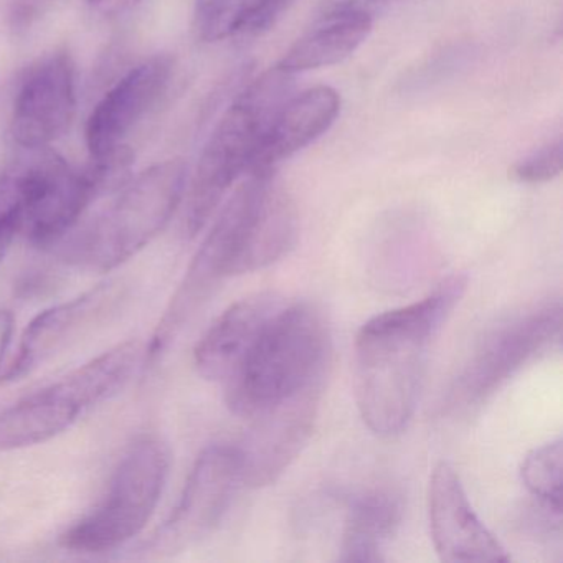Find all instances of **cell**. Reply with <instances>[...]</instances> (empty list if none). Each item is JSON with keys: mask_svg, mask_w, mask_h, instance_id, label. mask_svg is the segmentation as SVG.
I'll return each instance as SVG.
<instances>
[{"mask_svg": "<svg viewBox=\"0 0 563 563\" xmlns=\"http://www.w3.org/2000/svg\"><path fill=\"white\" fill-rule=\"evenodd\" d=\"M374 21V15L354 5L324 0L312 24L279 62V70L292 77L341 64L367 41Z\"/></svg>", "mask_w": 563, "mask_h": 563, "instance_id": "18", "label": "cell"}, {"mask_svg": "<svg viewBox=\"0 0 563 563\" xmlns=\"http://www.w3.org/2000/svg\"><path fill=\"white\" fill-rule=\"evenodd\" d=\"M283 302L272 292H258L230 306L196 345L197 372L206 380L225 384Z\"/></svg>", "mask_w": 563, "mask_h": 563, "instance_id": "17", "label": "cell"}, {"mask_svg": "<svg viewBox=\"0 0 563 563\" xmlns=\"http://www.w3.org/2000/svg\"><path fill=\"white\" fill-rule=\"evenodd\" d=\"M562 302L547 301L503 319L471 352L450 391L451 407H476L503 387L523 365L559 344Z\"/></svg>", "mask_w": 563, "mask_h": 563, "instance_id": "9", "label": "cell"}, {"mask_svg": "<svg viewBox=\"0 0 563 563\" xmlns=\"http://www.w3.org/2000/svg\"><path fill=\"white\" fill-rule=\"evenodd\" d=\"M328 364L329 331L321 311L309 302H283L223 384L227 405L250 420L324 382Z\"/></svg>", "mask_w": 563, "mask_h": 563, "instance_id": "2", "label": "cell"}, {"mask_svg": "<svg viewBox=\"0 0 563 563\" xmlns=\"http://www.w3.org/2000/svg\"><path fill=\"white\" fill-rule=\"evenodd\" d=\"M404 517L400 494L374 489L352 503L342 536L341 562H382L384 547L397 533Z\"/></svg>", "mask_w": 563, "mask_h": 563, "instance_id": "19", "label": "cell"}, {"mask_svg": "<svg viewBox=\"0 0 563 563\" xmlns=\"http://www.w3.org/2000/svg\"><path fill=\"white\" fill-rule=\"evenodd\" d=\"M464 276L444 279L433 292L365 322L355 339V400L378 437L400 434L413 418L431 342L460 302Z\"/></svg>", "mask_w": 563, "mask_h": 563, "instance_id": "1", "label": "cell"}, {"mask_svg": "<svg viewBox=\"0 0 563 563\" xmlns=\"http://www.w3.org/2000/svg\"><path fill=\"white\" fill-rule=\"evenodd\" d=\"M289 91L291 75L275 67L250 84L227 108L186 187L187 235L202 232L233 184L249 176L266 126Z\"/></svg>", "mask_w": 563, "mask_h": 563, "instance_id": "5", "label": "cell"}, {"mask_svg": "<svg viewBox=\"0 0 563 563\" xmlns=\"http://www.w3.org/2000/svg\"><path fill=\"white\" fill-rule=\"evenodd\" d=\"M19 232H21V227H19L18 216L14 212L2 213L0 216V263L4 262Z\"/></svg>", "mask_w": 563, "mask_h": 563, "instance_id": "25", "label": "cell"}, {"mask_svg": "<svg viewBox=\"0 0 563 563\" xmlns=\"http://www.w3.org/2000/svg\"><path fill=\"white\" fill-rule=\"evenodd\" d=\"M520 476L523 486L540 504L562 512L563 446L560 438L527 454Z\"/></svg>", "mask_w": 563, "mask_h": 563, "instance_id": "21", "label": "cell"}, {"mask_svg": "<svg viewBox=\"0 0 563 563\" xmlns=\"http://www.w3.org/2000/svg\"><path fill=\"white\" fill-rule=\"evenodd\" d=\"M562 140L556 137L555 141L543 144L539 150L514 164L510 177L516 183L527 184V186L550 183L562 173Z\"/></svg>", "mask_w": 563, "mask_h": 563, "instance_id": "22", "label": "cell"}, {"mask_svg": "<svg viewBox=\"0 0 563 563\" xmlns=\"http://www.w3.org/2000/svg\"><path fill=\"white\" fill-rule=\"evenodd\" d=\"M242 483L239 448L212 444L197 457L170 516L150 542L156 556H174L209 539Z\"/></svg>", "mask_w": 563, "mask_h": 563, "instance_id": "10", "label": "cell"}, {"mask_svg": "<svg viewBox=\"0 0 563 563\" xmlns=\"http://www.w3.org/2000/svg\"><path fill=\"white\" fill-rule=\"evenodd\" d=\"M55 0H12L11 2V22L15 31H25L32 27L35 22L41 21Z\"/></svg>", "mask_w": 563, "mask_h": 563, "instance_id": "23", "label": "cell"}, {"mask_svg": "<svg viewBox=\"0 0 563 563\" xmlns=\"http://www.w3.org/2000/svg\"><path fill=\"white\" fill-rule=\"evenodd\" d=\"M14 314L8 309H0V364L4 361L5 352L12 342L14 335Z\"/></svg>", "mask_w": 563, "mask_h": 563, "instance_id": "26", "label": "cell"}, {"mask_svg": "<svg viewBox=\"0 0 563 563\" xmlns=\"http://www.w3.org/2000/svg\"><path fill=\"white\" fill-rule=\"evenodd\" d=\"M321 384L312 385L250 418L252 427L240 444L242 483L265 487L276 483L301 454L318 418Z\"/></svg>", "mask_w": 563, "mask_h": 563, "instance_id": "12", "label": "cell"}, {"mask_svg": "<svg viewBox=\"0 0 563 563\" xmlns=\"http://www.w3.org/2000/svg\"><path fill=\"white\" fill-rule=\"evenodd\" d=\"M77 111V75L70 54L42 58L19 87L12 113V137L22 150L51 147L60 140Z\"/></svg>", "mask_w": 563, "mask_h": 563, "instance_id": "14", "label": "cell"}, {"mask_svg": "<svg viewBox=\"0 0 563 563\" xmlns=\"http://www.w3.org/2000/svg\"><path fill=\"white\" fill-rule=\"evenodd\" d=\"M295 0H197L196 31L202 41L255 37L275 27Z\"/></svg>", "mask_w": 563, "mask_h": 563, "instance_id": "20", "label": "cell"}, {"mask_svg": "<svg viewBox=\"0 0 563 563\" xmlns=\"http://www.w3.org/2000/svg\"><path fill=\"white\" fill-rule=\"evenodd\" d=\"M298 239V217L275 174H250L227 200L206 242L219 253L227 278L282 260Z\"/></svg>", "mask_w": 563, "mask_h": 563, "instance_id": "8", "label": "cell"}, {"mask_svg": "<svg viewBox=\"0 0 563 563\" xmlns=\"http://www.w3.org/2000/svg\"><path fill=\"white\" fill-rule=\"evenodd\" d=\"M173 77L174 58L157 54L131 68L108 90L85 130L91 161L111 159L128 150V137L166 97Z\"/></svg>", "mask_w": 563, "mask_h": 563, "instance_id": "13", "label": "cell"}, {"mask_svg": "<svg viewBox=\"0 0 563 563\" xmlns=\"http://www.w3.org/2000/svg\"><path fill=\"white\" fill-rule=\"evenodd\" d=\"M339 111L341 97L334 88L314 87L296 97L289 95L269 120L250 174H275L279 164L324 136Z\"/></svg>", "mask_w": 563, "mask_h": 563, "instance_id": "16", "label": "cell"}, {"mask_svg": "<svg viewBox=\"0 0 563 563\" xmlns=\"http://www.w3.org/2000/svg\"><path fill=\"white\" fill-rule=\"evenodd\" d=\"M428 517L434 550L448 563L509 562L504 547L477 519L456 470L440 463L428 490Z\"/></svg>", "mask_w": 563, "mask_h": 563, "instance_id": "15", "label": "cell"}, {"mask_svg": "<svg viewBox=\"0 0 563 563\" xmlns=\"http://www.w3.org/2000/svg\"><path fill=\"white\" fill-rule=\"evenodd\" d=\"M93 14L103 19H118L133 12L143 0H85Z\"/></svg>", "mask_w": 563, "mask_h": 563, "instance_id": "24", "label": "cell"}, {"mask_svg": "<svg viewBox=\"0 0 563 563\" xmlns=\"http://www.w3.org/2000/svg\"><path fill=\"white\" fill-rule=\"evenodd\" d=\"M124 299L126 286L111 279L41 312L22 334L18 354L0 375V382L9 384L27 377L117 314Z\"/></svg>", "mask_w": 563, "mask_h": 563, "instance_id": "11", "label": "cell"}, {"mask_svg": "<svg viewBox=\"0 0 563 563\" xmlns=\"http://www.w3.org/2000/svg\"><path fill=\"white\" fill-rule=\"evenodd\" d=\"M170 450L163 438H134L118 461L97 506L60 536V545L77 553L121 549L146 529L166 489Z\"/></svg>", "mask_w": 563, "mask_h": 563, "instance_id": "7", "label": "cell"}, {"mask_svg": "<svg viewBox=\"0 0 563 563\" xmlns=\"http://www.w3.org/2000/svg\"><path fill=\"white\" fill-rule=\"evenodd\" d=\"M25 151L0 170V216L14 212L19 235L42 249L57 246L91 202L126 177L114 164L91 161L77 169L51 147Z\"/></svg>", "mask_w": 563, "mask_h": 563, "instance_id": "3", "label": "cell"}, {"mask_svg": "<svg viewBox=\"0 0 563 563\" xmlns=\"http://www.w3.org/2000/svg\"><path fill=\"white\" fill-rule=\"evenodd\" d=\"M184 161L170 159L143 170L84 229L57 246L71 265L107 273L146 249L173 219L187 187Z\"/></svg>", "mask_w": 563, "mask_h": 563, "instance_id": "4", "label": "cell"}, {"mask_svg": "<svg viewBox=\"0 0 563 563\" xmlns=\"http://www.w3.org/2000/svg\"><path fill=\"white\" fill-rule=\"evenodd\" d=\"M338 2L354 5V8L361 9V11L368 12V14L377 18V14L387 11V9H390L391 5L397 4L400 0H338Z\"/></svg>", "mask_w": 563, "mask_h": 563, "instance_id": "27", "label": "cell"}, {"mask_svg": "<svg viewBox=\"0 0 563 563\" xmlns=\"http://www.w3.org/2000/svg\"><path fill=\"white\" fill-rule=\"evenodd\" d=\"M144 354L141 342H123L0 411V453L47 443L74 427L131 380Z\"/></svg>", "mask_w": 563, "mask_h": 563, "instance_id": "6", "label": "cell"}]
</instances>
